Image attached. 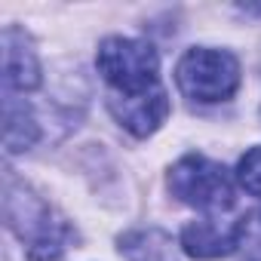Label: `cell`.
Wrapping results in <instances>:
<instances>
[{
	"label": "cell",
	"instance_id": "cell-1",
	"mask_svg": "<svg viewBox=\"0 0 261 261\" xmlns=\"http://www.w3.org/2000/svg\"><path fill=\"white\" fill-rule=\"evenodd\" d=\"M4 215L13 233L28 246V261H59L71 246V227L53 215V209L13 175H7Z\"/></svg>",
	"mask_w": 261,
	"mask_h": 261
},
{
	"label": "cell",
	"instance_id": "cell-2",
	"mask_svg": "<svg viewBox=\"0 0 261 261\" xmlns=\"http://www.w3.org/2000/svg\"><path fill=\"white\" fill-rule=\"evenodd\" d=\"M95 65H98V74L105 77V83L114 89L111 95H142V92L163 86L157 49L145 40L108 37L98 46Z\"/></svg>",
	"mask_w": 261,
	"mask_h": 261
},
{
	"label": "cell",
	"instance_id": "cell-3",
	"mask_svg": "<svg viewBox=\"0 0 261 261\" xmlns=\"http://www.w3.org/2000/svg\"><path fill=\"white\" fill-rule=\"evenodd\" d=\"M178 89L200 105L227 101L240 86V62L227 49H209L197 46L188 49L175 68Z\"/></svg>",
	"mask_w": 261,
	"mask_h": 261
},
{
	"label": "cell",
	"instance_id": "cell-4",
	"mask_svg": "<svg viewBox=\"0 0 261 261\" xmlns=\"http://www.w3.org/2000/svg\"><path fill=\"white\" fill-rule=\"evenodd\" d=\"M169 188L181 203L209 215L227 212L233 206V175L203 154L181 157L169 172Z\"/></svg>",
	"mask_w": 261,
	"mask_h": 261
},
{
	"label": "cell",
	"instance_id": "cell-5",
	"mask_svg": "<svg viewBox=\"0 0 261 261\" xmlns=\"http://www.w3.org/2000/svg\"><path fill=\"white\" fill-rule=\"evenodd\" d=\"M108 108H111V114L117 117V123L123 129L145 139V136L157 133L160 123L169 117V95H166L163 86H157L151 92H142V95H111Z\"/></svg>",
	"mask_w": 261,
	"mask_h": 261
},
{
	"label": "cell",
	"instance_id": "cell-6",
	"mask_svg": "<svg viewBox=\"0 0 261 261\" xmlns=\"http://www.w3.org/2000/svg\"><path fill=\"white\" fill-rule=\"evenodd\" d=\"M40 86V62L25 31L4 28V92H31Z\"/></svg>",
	"mask_w": 261,
	"mask_h": 261
},
{
	"label": "cell",
	"instance_id": "cell-7",
	"mask_svg": "<svg viewBox=\"0 0 261 261\" xmlns=\"http://www.w3.org/2000/svg\"><path fill=\"white\" fill-rule=\"evenodd\" d=\"M181 249H185V255L200 258V261L227 258L230 252H237V224L224 227L218 218L191 221L181 230Z\"/></svg>",
	"mask_w": 261,
	"mask_h": 261
},
{
	"label": "cell",
	"instance_id": "cell-8",
	"mask_svg": "<svg viewBox=\"0 0 261 261\" xmlns=\"http://www.w3.org/2000/svg\"><path fill=\"white\" fill-rule=\"evenodd\" d=\"M40 139V126L31 114V108L16 98L13 92H4V145L10 154L28 151Z\"/></svg>",
	"mask_w": 261,
	"mask_h": 261
},
{
	"label": "cell",
	"instance_id": "cell-9",
	"mask_svg": "<svg viewBox=\"0 0 261 261\" xmlns=\"http://www.w3.org/2000/svg\"><path fill=\"white\" fill-rule=\"evenodd\" d=\"M120 252L129 261H175L172 258V237L163 230H139L120 240Z\"/></svg>",
	"mask_w": 261,
	"mask_h": 261
},
{
	"label": "cell",
	"instance_id": "cell-10",
	"mask_svg": "<svg viewBox=\"0 0 261 261\" xmlns=\"http://www.w3.org/2000/svg\"><path fill=\"white\" fill-rule=\"evenodd\" d=\"M237 252L243 261H261V209H252L237 221Z\"/></svg>",
	"mask_w": 261,
	"mask_h": 261
},
{
	"label": "cell",
	"instance_id": "cell-11",
	"mask_svg": "<svg viewBox=\"0 0 261 261\" xmlns=\"http://www.w3.org/2000/svg\"><path fill=\"white\" fill-rule=\"evenodd\" d=\"M237 185L252 194V197H261V148H252L240 157L237 163Z\"/></svg>",
	"mask_w": 261,
	"mask_h": 261
}]
</instances>
